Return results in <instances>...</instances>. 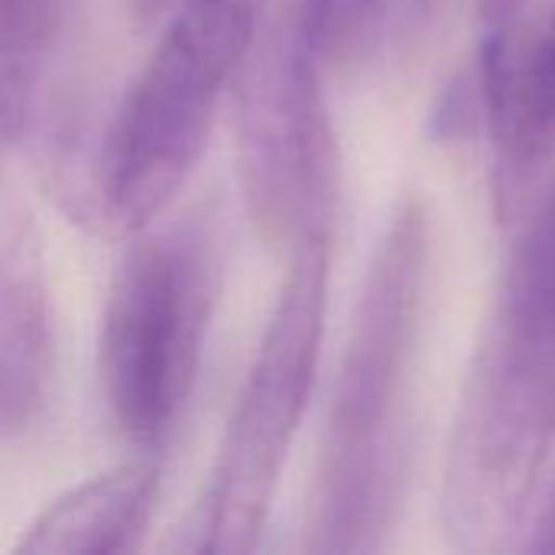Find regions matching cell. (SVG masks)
<instances>
[{"label": "cell", "mask_w": 555, "mask_h": 555, "mask_svg": "<svg viewBox=\"0 0 555 555\" xmlns=\"http://www.w3.org/2000/svg\"><path fill=\"white\" fill-rule=\"evenodd\" d=\"M426 276L429 211L410 195L374 250L335 377L309 504L315 553H371L397 524Z\"/></svg>", "instance_id": "cell-1"}, {"label": "cell", "mask_w": 555, "mask_h": 555, "mask_svg": "<svg viewBox=\"0 0 555 555\" xmlns=\"http://www.w3.org/2000/svg\"><path fill=\"white\" fill-rule=\"evenodd\" d=\"M555 446V185L527 218L462 390L442 514L462 550L527 517Z\"/></svg>", "instance_id": "cell-2"}, {"label": "cell", "mask_w": 555, "mask_h": 555, "mask_svg": "<svg viewBox=\"0 0 555 555\" xmlns=\"http://www.w3.org/2000/svg\"><path fill=\"white\" fill-rule=\"evenodd\" d=\"M257 26V0H198L169 16L101 137L94 198L114 228L146 231L189 182Z\"/></svg>", "instance_id": "cell-3"}, {"label": "cell", "mask_w": 555, "mask_h": 555, "mask_svg": "<svg viewBox=\"0 0 555 555\" xmlns=\"http://www.w3.org/2000/svg\"><path fill=\"white\" fill-rule=\"evenodd\" d=\"M218 289V237L198 215L146 234L120 260L104 302L98 374L127 442L153 449L176 429L198 377Z\"/></svg>", "instance_id": "cell-4"}, {"label": "cell", "mask_w": 555, "mask_h": 555, "mask_svg": "<svg viewBox=\"0 0 555 555\" xmlns=\"http://www.w3.org/2000/svg\"><path fill=\"white\" fill-rule=\"evenodd\" d=\"M332 273V234L289 250V270L237 393L205 504L202 550L254 553L315 387Z\"/></svg>", "instance_id": "cell-5"}, {"label": "cell", "mask_w": 555, "mask_h": 555, "mask_svg": "<svg viewBox=\"0 0 555 555\" xmlns=\"http://www.w3.org/2000/svg\"><path fill=\"white\" fill-rule=\"evenodd\" d=\"M234 78L241 189L260 237L293 250L332 234L341 159L299 0L257 26Z\"/></svg>", "instance_id": "cell-6"}, {"label": "cell", "mask_w": 555, "mask_h": 555, "mask_svg": "<svg viewBox=\"0 0 555 555\" xmlns=\"http://www.w3.org/2000/svg\"><path fill=\"white\" fill-rule=\"evenodd\" d=\"M475 88L494 150L498 215L514 218L555 156V0L533 20L488 26Z\"/></svg>", "instance_id": "cell-7"}, {"label": "cell", "mask_w": 555, "mask_h": 555, "mask_svg": "<svg viewBox=\"0 0 555 555\" xmlns=\"http://www.w3.org/2000/svg\"><path fill=\"white\" fill-rule=\"evenodd\" d=\"M52 319L29 221L0 202V433H23L46 406Z\"/></svg>", "instance_id": "cell-8"}, {"label": "cell", "mask_w": 555, "mask_h": 555, "mask_svg": "<svg viewBox=\"0 0 555 555\" xmlns=\"http://www.w3.org/2000/svg\"><path fill=\"white\" fill-rule=\"evenodd\" d=\"M159 501V468L130 462L94 475L42 507L16 540L29 555H117L140 550Z\"/></svg>", "instance_id": "cell-9"}, {"label": "cell", "mask_w": 555, "mask_h": 555, "mask_svg": "<svg viewBox=\"0 0 555 555\" xmlns=\"http://www.w3.org/2000/svg\"><path fill=\"white\" fill-rule=\"evenodd\" d=\"M72 0H0V137L20 133Z\"/></svg>", "instance_id": "cell-10"}, {"label": "cell", "mask_w": 555, "mask_h": 555, "mask_svg": "<svg viewBox=\"0 0 555 555\" xmlns=\"http://www.w3.org/2000/svg\"><path fill=\"white\" fill-rule=\"evenodd\" d=\"M390 0H299L306 36L322 65L351 62L377 33Z\"/></svg>", "instance_id": "cell-11"}, {"label": "cell", "mask_w": 555, "mask_h": 555, "mask_svg": "<svg viewBox=\"0 0 555 555\" xmlns=\"http://www.w3.org/2000/svg\"><path fill=\"white\" fill-rule=\"evenodd\" d=\"M446 0H390V13L397 23V36L400 39H413L426 29V23H433V16L439 13Z\"/></svg>", "instance_id": "cell-12"}, {"label": "cell", "mask_w": 555, "mask_h": 555, "mask_svg": "<svg viewBox=\"0 0 555 555\" xmlns=\"http://www.w3.org/2000/svg\"><path fill=\"white\" fill-rule=\"evenodd\" d=\"M530 546L540 550V553H555V488L553 498L546 501V507H543V514L537 520V537L530 540Z\"/></svg>", "instance_id": "cell-13"}]
</instances>
